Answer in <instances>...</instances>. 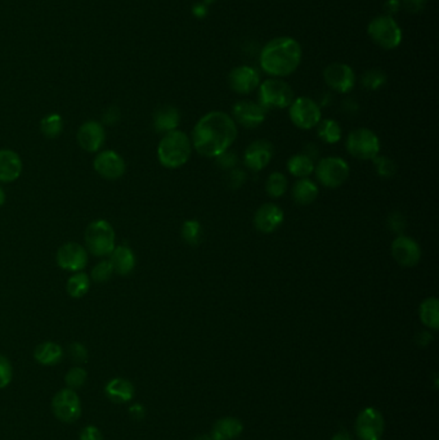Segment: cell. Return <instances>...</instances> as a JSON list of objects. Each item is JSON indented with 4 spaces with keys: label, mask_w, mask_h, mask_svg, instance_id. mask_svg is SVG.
I'll list each match as a JSON object with an SVG mask.
<instances>
[{
    "label": "cell",
    "mask_w": 439,
    "mask_h": 440,
    "mask_svg": "<svg viewBox=\"0 0 439 440\" xmlns=\"http://www.w3.org/2000/svg\"><path fill=\"white\" fill-rule=\"evenodd\" d=\"M13 367L5 355L0 354V390L5 389L12 383Z\"/></svg>",
    "instance_id": "obj_38"
},
{
    "label": "cell",
    "mask_w": 439,
    "mask_h": 440,
    "mask_svg": "<svg viewBox=\"0 0 439 440\" xmlns=\"http://www.w3.org/2000/svg\"><path fill=\"white\" fill-rule=\"evenodd\" d=\"M294 101L291 86L278 79L265 80L259 88V105L264 108L289 107Z\"/></svg>",
    "instance_id": "obj_5"
},
{
    "label": "cell",
    "mask_w": 439,
    "mask_h": 440,
    "mask_svg": "<svg viewBox=\"0 0 439 440\" xmlns=\"http://www.w3.org/2000/svg\"><path fill=\"white\" fill-rule=\"evenodd\" d=\"M94 170L107 181L120 179L127 170V164L118 152L112 150L101 151L93 162Z\"/></svg>",
    "instance_id": "obj_12"
},
{
    "label": "cell",
    "mask_w": 439,
    "mask_h": 440,
    "mask_svg": "<svg viewBox=\"0 0 439 440\" xmlns=\"http://www.w3.org/2000/svg\"><path fill=\"white\" fill-rule=\"evenodd\" d=\"M87 378H88L87 371L80 365L70 368L65 376L67 387L72 389V390H77V389L84 387L87 383Z\"/></svg>",
    "instance_id": "obj_35"
},
{
    "label": "cell",
    "mask_w": 439,
    "mask_h": 440,
    "mask_svg": "<svg viewBox=\"0 0 439 440\" xmlns=\"http://www.w3.org/2000/svg\"><path fill=\"white\" fill-rule=\"evenodd\" d=\"M5 200H7V194H5V191L3 190V187L0 185V207L5 204Z\"/></svg>",
    "instance_id": "obj_49"
},
{
    "label": "cell",
    "mask_w": 439,
    "mask_h": 440,
    "mask_svg": "<svg viewBox=\"0 0 439 440\" xmlns=\"http://www.w3.org/2000/svg\"><path fill=\"white\" fill-rule=\"evenodd\" d=\"M347 148L356 159L373 160L379 155L380 140L371 130L356 129L348 135Z\"/></svg>",
    "instance_id": "obj_7"
},
{
    "label": "cell",
    "mask_w": 439,
    "mask_h": 440,
    "mask_svg": "<svg viewBox=\"0 0 439 440\" xmlns=\"http://www.w3.org/2000/svg\"><path fill=\"white\" fill-rule=\"evenodd\" d=\"M274 156V147L267 140H255L253 142L243 155L245 165L254 172H261L264 169Z\"/></svg>",
    "instance_id": "obj_18"
},
{
    "label": "cell",
    "mask_w": 439,
    "mask_h": 440,
    "mask_svg": "<svg viewBox=\"0 0 439 440\" xmlns=\"http://www.w3.org/2000/svg\"><path fill=\"white\" fill-rule=\"evenodd\" d=\"M287 188V179L282 172H272L267 183H265V190L271 197H281L285 194Z\"/></svg>",
    "instance_id": "obj_33"
},
{
    "label": "cell",
    "mask_w": 439,
    "mask_h": 440,
    "mask_svg": "<svg viewBox=\"0 0 439 440\" xmlns=\"http://www.w3.org/2000/svg\"><path fill=\"white\" fill-rule=\"evenodd\" d=\"M228 80L232 89L241 94L252 93L259 86L258 73L249 66H240L232 70Z\"/></svg>",
    "instance_id": "obj_20"
},
{
    "label": "cell",
    "mask_w": 439,
    "mask_h": 440,
    "mask_svg": "<svg viewBox=\"0 0 439 440\" xmlns=\"http://www.w3.org/2000/svg\"><path fill=\"white\" fill-rule=\"evenodd\" d=\"M79 440H103V435L97 426L88 425L80 431Z\"/></svg>",
    "instance_id": "obj_41"
},
{
    "label": "cell",
    "mask_w": 439,
    "mask_h": 440,
    "mask_svg": "<svg viewBox=\"0 0 439 440\" xmlns=\"http://www.w3.org/2000/svg\"><path fill=\"white\" fill-rule=\"evenodd\" d=\"M407 11L420 12L424 8L425 0H402Z\"/></svg>",
    "instance_id": "obj_46"
},
{
    "label": "cell",
    "mask_w": 439,
    "mask_h": 440,
    "mask_svg": "<svg viewBox=\"0 0 439 440\" xmlns=\"http://www.w3.org/2000/svg\"><path fill=\"white\" fill-rule=\"evenodd\" d=\"M326 84L341 93H347L353 89L356 76L349 66L344 64H332L328 66L323 71Z\"/></svg>",
    "instance_id": "obj_15"
},
{
    "label": "cell",
    "mask_w": 439,
    "mask_h": 440,
    "mask_svg": "<svg viewBox=\"0 0 439 440\" xmlns=\"http://www.w3.org/2000/svg\"><path fill=\"white\" fill-rule=\"evenodd\" d=\"M293 196L297 204H312L319 196V187L316 185V183L306 178H302L294 184Z\"/></svg>",
    "instance_id": "obj_26"
},
{
    "label": "cell",
    "mask_w": 439,
    "mask_h": 440,
    "mask_svg": "<svg viewBox=\"0 0 439 440\" xmlns=\"http://www.w3.org/2000/svg\"><path fill=\"white\" fill-rule=\"evenodd\" d=\"M245 178H246L245 172L240 170V169H233V170L230 172V177H228L230 185H231L232 188H239V187H241L243 182H245Z\"/></svg>",
    "instance_id": "obj_44"
},
{
    "label": "cell",
    "mask_w": 439,
    "mask_h": 440,
    "mask_svg": "<svg viewBox=\"0 0 439 440\" xmlns=\"http://www.w3.org/2000/svg\"><path fill=\"white\" fill-rule=\"evenodd\" d=\"M68 354L71 357V359L74 362H77L79 365L85 363L88 361V349L85 348V345L81 343H72L68 348Z\"/></svg>",
    "instance_id": "obj_40"
},
{
    "label": "cell",
    "mask_w": 439,
    "mask_h": 440,
    "mask_svg": "<svg viewBox=\"0 0 439 440\" xmlns=\"http://www.w3.org/2000/svg\"><path fill=\"white\" fill-rule=\"evenodd\" d=\"M85 248L94 257H109L115 248L116 233L111 223L105 219L93 220L84 233Z\"/></svg>",
    "instance_id": "obj_4"
},
{
    "label": "cell",
    "mask_w": 439,
    "mask_h": 440,
    "mask_svg": "<svg viewBox=\"0 0 439 440\" xmlns=\"http://www.w3.org/2000/svg\"><path fill=\"white\" fill-rule=\"evenodd\" d=\"M392 254L398 264L403 267H414L421 258V248L414 238L399 236L392 244Z\"/></svg>",
    "instance_id": "obj_16"
},
{
    "label": "cell",
    "mask_w": 439,
    "mask_h": 440,
    "mask_svg": "<svg viewBox=\"0 0 439 440\" xmlns=\"http://www.w3.org/2000/svg\"><path fill=\"white\" fill-rule=\"evenodd\" d=\"M373 164L376 168V172L383 177V178H390L395 175L397 172V166H395V161L388 159V157H383V156H376L373 159Z\"/></svg>",
    "instance_id": "obj_37"
},
{
    "label": "cell",
    "mask_w": 439,
    "mask_h": 440,
    "mask_svg": "<svg viewBox=\"0 0 439 440\" xmlns=\"http://www.w3.org/2000/svg\"><path fill=\"white\" fill-rule=\"evenodd\" d=\"M332 440H351V438L348 434H345V432H339V434H336V435L332 438Z\"/></svg>",
    "instance_id": "obj_48"
},
{
    "label": "cell",
    "mask_w": 439,
    "mask_h": 440,
    "mask_svg": "<svg viewBox=\"0 0 439 440\" xmlns=\"http://www.w3.org/2000/svg\"><path fill=\"white\" fill-rule=\"evenodd\" d=\"M77 137V143L83 150L94 153L103 147L106 142V131L103 124L94 120H89L80 125Z\"/></svg>",
    "instance_id": "obj_13"
},
{
    "label": "cell",
    "mask_w": 439,
    "mask_h": 440,
    "mask_svg": "<svg viewBox=\"0 0 439 440\" xmlns=\"http://www.w3.org/2000/svg\"><path fill=\"white\" fill-rule=\"evenodd\" d=\"M182 236L187 244L198 245L201 238V224L198 220H187L182 226Z\"/></svg>",
    "instance_id": "obj_36"
},
{
    "label": "cell",
    "mask_w": 439,
    "mask_h": 440,
    "mask_svg": "<svg viewBox=\"0 0 439 440\" xmlns=\"http://www.w3.org/2000/svg\"><path fill=\"white\" fill-rule=\"evenodd\" d=\"M287 169L291 175L297 177V178H307L308 175H310L313 170H315V164L312 161V159L304 155H295L293 156L289 162H287Z\"/></svg>",
    "instance_id": "obj_29"
},
{
    "label": "cell",
    "mask_w": 439,
    "mask_h": 440,
    "mask_svg": "<svg viewBox=\"0 0 439 440\" xmlns=\"http://www.w3.org/2000/svg\"><path fill=\"white\" fill-rule=\"evenodd\" d=\"M389 226L393 229V232H402L406 226L405 218L398 213H395L389 218Z\"/></svg>",
    "instance_id": "obj_45"
},
{
    "label": "cell",
    "mask_w": 439,
    "mask_h": 440,
    "mask_svg": "<svg viewBox=\"0 0 439 440\" xmlns=\"http://www.w3.org/2000/svg\"><path fill=\"white\" fill-rule=\"evenodd\" d=\"M233 118L248 129H255L265 120V109L259 103L241 101L233 106Z\"/></svg>",
    "instance_id": "obj_17"
},
{
    "label": "cell",
    "mask_w": 439,
    "mask_h": 440,
    "mask_svg": "<svg viewBox=\"0 0 439 440\" xmlns=\"http://www.w3.org/2000/svg\"><path fill=\"white\" fill-rule=\"evenodd\" d=\"M87 248L77 242H66L57 250L55 260L58 267L67 272H83L88 264Z\"/></svg>",
    "instance_id": "obj_11"
},
{
    "label": "cell",
    "mask_w": 439,
    "mask_h": 440,
    "mask_svg": "<svg viewBox=\"0 0 439 440\" xmlns=\"http://www.w3.org/2000/svg\"><path fill=\"white\" fill-rule=\"evenodd\" d=\"M302 60V49L291 38H277L264 47L261 65L267 74L287 76L297 70Z\"/></svg>",
    "instance_id": "obj_2"
},
{
    "label": "cell",
    "mask_w": 439,
    "mask_h": 440,
    "mask_svg": "<svg viewBox=\"0 0 439 440\" xmlns=\"http://www.w3.org/2000/svg\"><path fill=\"white\" fill-rule=\"evenodd\" d=\"M237 138L235 120L224 112H210L198 120L192 131L195 150L205 157H218Z\"/></svg>",
    "instance_id": "obj_1"
},
{
    "label": "cell",
    "mask_w": 439,
    "mask_h": 440,
    "mask_svg": "<svg viewBox=\"0 0 439 440\" xmlns=\"http://www.w3.org/2000/svg\"><path fill=\"white\" fill-rule=\"evenodd\" d=\"M217 162L222 169H233V166L237 164V156L232 152H223L217 157Z\"/></svg>",
    "instance_id": "obj_42"
},
{
    "label": "cell",
    "mask_w": 439,
    "mask_h": 440,
    "mask_svg": "<svg viewBox=\"0 0 439 440\" xmlns=\"http://www.w3.org/2000/svg\"><path fill=\"white\" fill-rule=\"evenodd\" d=\"M52 412L64 424H74L81 417V400L72 389H61L52 399Z\"/></svg>",
    "instance_id": "obj_6"
},
{
    "label": "cell",
    "mask_w": 439,
    "mask_h": 440,
    "mask_svg": "<svg viewBox=\"0 0 439 440\" xmlns=\"http://www.w3.org/2000/svg\"><path fill=\"white\" fill-rule=\"evenodd\" d=\"M119 120H120V109L116 106H111L103 112L102 121L106 125H115L119 122Z\"/></svg>",
    "instance_id": "obj_43"
},
{
    "label": "cell",
    "mask_w": 439,
    "mask_h": 440,
    "mask_svg": "<svg viewBox=\"0 0 439 440\" xmlns=\"http://www.w3.org/2000/svg\"><path fill=\"white\" fill-rule=\"evenodd\" d=\"M64 358V349L59 344L53 341H45L39 344L34 350V359L39 365H58Z\"/></svg>",
    "instance_id": "obj_24"
},
{
    "label": "cell",
    "mask_w": 439,
    "mask_h": 440,
    "mask_svg": "<svg viewBox=\"0 0 439 440\" xmlns=\"http://www.w3.org/2000/svg\"><path fill=\"white\" fill-rule=\"evenodd\" d=\"M192 152V143L186 133L173 130L166 133L157 147L159 161L168 169H178L183 166Z\"/></svg>",
    "instance_id": "obj_3"
},
{
    "label": "cell",
    "mask_w": 439,
    "mask_h": 440,
    "mask_svg": "<svg viewBox=\"0 0 439 440\" xmlns=\"http://www.w3.org/2000/svg\"><path fill=\"white\" fill-rule=\"evenodd\" d=\"M317 179L328 188L341 187L349 177V165L341 157L322 159L316 169Z\"/></svg>",
    "instance_id": "obj_9"
},
{
    "label": "cell",
    "mask_w": 439,
    "mask_h": 440,
    "mask_svg": "<svg viewBox=\"0 0 439 440\" xmlns=\"http://www.w3.org/2000/svg\"><path fill=\"white\" fill-rule=\"evenodd\" d=\"M357 432L362 440H380L384 431V419L379 411L366 408L357 419Z\"/></svg>",
    "instance_id": "obj_14"
},
{
    "label": "cell",
    "mask_w": 439,
    "mask_h": 440,
    "mask_svg": "<svg viewBox=\"0 0 439 440\" xmlns=\"http://www.w3.org/2000/svg\"><path fill=\"white\" fill-rule=\"evenodd\" d=\"M129 413L134 419H142L144 417V408L141 404H134L129 409Z\"/></svg>",
    "instance_id": "obj_47"
},
{
    "label": "cell",
    "mask_w": 439,
    "mask_h": 440,
    "mask_svg": "<svg viewBox=\"0 0 439 440\" xmlns=\"http://www.w3.org/2000/svg\"><path fill=\"white\" fill-rule=\"evenodd\" d=\"M110 263L115 273L120 276H127L132 273L133 269L135 267V255L132 248L127 245H119L115 246L110 255Z\"/></svg>",
    "instance_id": "obj_23"
},
{
    "label": "cell",
    "mask_w": 439,
    "mask_h": 440,
    "mask_svg": "<svg viewBox=\"0 0 439 440\" xmlns=\"http://www.w3.org/2000/svg\"><path fill=\"white\" fill-rule=\"evenodd\" d=\"M242 425L239 419H220L214 428L213 440H230L236 438L241 432Z\"/></svg>",
    "instance_id": "obj_28"
},
{
    "label": "cell",
    "mask_w": 439,
    "mask_h": 440,
    "mask_svg": "<svg viewBox=\"0 0 439 440\" xmlns=\"http://www.w3.org/2000/svg\"><path fill=\"white\" fill-rule=\"evenodd\" d=\"M385 80L386 77L382 71L371 70L363 75L362 84L364 88H369V89H379L384 84Z\"/></svg>",
    "instance_id": "obj_39"
},
{
    "label": "cell",
    "mask_w": 439,
    "mask_h": 440,
    "mask_svg": "<svg viewBox=\"0 0 439 440\" xmlns=\"http://www.w3.org/2000/svg\"><path fill=\"white\" fill-rule=\"evenodd\" d=\"M284 222V211L275 204H264L256 210L254 223L259 232L272 233Z\"/></svg>",
    "instance_id": "obj_19"
},
{
    "label": "cell",
    "mask_w": 439,
    "mask_h": 440,
    "mask_svg": "<svg viewBox=\"0 0 439 440\" xmlns=\"http://www.w3.org/2000/svg\"><path fill=\"white\" fill-rule=\"evenodd\" d=\"M105 396L115 404H125L132 402L135 396V389L129 380L115 377L106 384Z\"/></svg>",
    "instance_id": "obj_22"
},
{
    "label": "cell",
    "mask_w": 439,
    "mask_h": 440,
    "mask_svg": "<svg viewBox=\"0 0 439 440\" xmlns=\"http://www.w3.org/2000/svg\"><path fill=\"white\" fill-rule=\"evenodd\" d=\"M181 122L179 111L173 106H163L156 109L154 115V127L159 133H170L176 130Z\"/></svg>",
    "instance_id": "obj_25"
},
{
    "label": "cell",
    "mask_w": 439,
    "mask_h": 440,
    "mask_svg": "<svg viewBox=\"0 0 439 440\" xmlns=\"http://www.w3.org/2000/svg\"><path fill=\"white\" fill-rule=\"evenodd\" d=\"M23 160L17 152L0 150V183L17 181L23 174Z\"/></svg>",
    "instance_id": "obj_21"
},
{
    "label": "cell",
    "mask_w": 439,
    "mask_h": 440,
    "mask_svg": "<svg viewBox=\"0 0 439 440\" xmlns=\"http://www.w3.org/2000/svg\"><path fill=\"white\" fill-rule=\"evenodd\" d=\"M196 440H213V438H209V437H200Z\"/></svg>",
    "instance_id": "obj_50"
},
{
    "label": "cell",
    "mask_w": 439,
    "mask_h": 440,
    "mask_svg": "<svg viewBox=\"0 0 439 440\" xmlns=\"http://www.w3.org/2000/svg\"><path fill=\"white\" fill-rule=\"evenodd\" d=\"M369 35L375 43L385 49H393L401 43L402 39L399 26L389 16L373 18L369 25Z\"/></svg>",
    "instance_id": "obj_8"
},
{
    "label": "cell",
    "mask_w": 439,
    "mask_h": 440,
    "mask_svg": "<svg viewBox=\"0 0 439 440\" xmlns=\"http://www.w3.org/2000/svg\"><path fill=\"white\" fill-rule=\"evenodd\" d=\"M90 283L92 281L87 273L84 272L72 273V276L67 279V294L74 299H80L88 294Z\"/></svg>",
    "instance_id": "obj_27"
},
{
    "label": "cell",
    "mask_w": 439,
    "mask_h": 440,
    "mask_svg": "<svg viewBox=\"0 0 439 440\" xmlns=\"http://www.w3.org/2000/svg\"><path fill=\"white\" fill-rule=\"evenodd\" d=\"M40 131L48 140L58 138L64 131V118L58 114L46 115L40 121Z\"/></svg>",
    "instance_id": "obj_31"
},
{
    "label": "cell",
    "mask_w": 439,
    "mask_h": 440,
    "mask_svg": "<svg viewBox=\"0 0 439 440\" xmlns=\"http://www.w3.org/2000/svg\"><path fill=\"white\" fill-rule=\"evenodd\" d=\"M420 317L425 326H428L433 330L438 328V300L436 298H429L421 302Z\"/></svg>",
    "instance_id": "obj_30"
},
{
    "label": "cell",
    "mask_w": 439,
    "mask_h": 440,
    "mask_svg": "<svg viewBox=\"0 0 439 440\" xmlns=\"http://www.w3.org/2000/svg\"><path fill=\"white\" fill-rule=\"evenodd\" d=\"M115 270L111 266L110 260H101L98 261L92 270H90V281H94L96 283H106L109 282Z\"/></svg>",
    "instance_id": "obj_34"
},
{
    "label": "cell",
    "mask_w": 439,
    "mask_h": 440,
    "mask_svg": "<svg viewBox=\"0 0 439 440\" xmlns=\"http://www.w3.org/2000/svg\"><path fill=\"white\" fill-rule=\"evenodd\" d=\"M290 118L299 129H312L321 121V109L313 99L299 97L290 105Z\"/></svg>",
    "instance_id": "obj_10"
},
{
    "label": "cell",
    "mask_w": 439,
    "mask_h": 440,
    "mask_svg": "<svg viewBox=\"0 0 439 440\" xmlns=\"http://www.w3.org/2000/svg\"><path fill=\"white\" fill-rule=\"evenodd\" d=\"M319 135L323 142L334 144L341 140V125L335 120H323L319 125Z\"/></svg>",
    "instance_id": "obj_32"
}]
</instances>
